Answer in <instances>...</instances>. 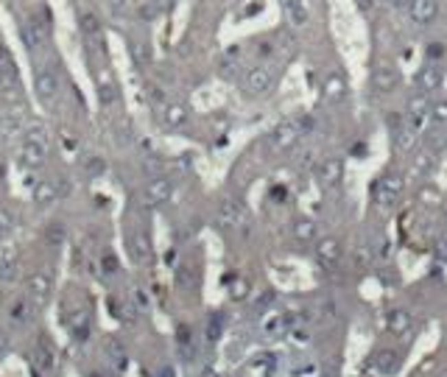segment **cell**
Wrapping results in <instances>:
<instances>
[{
	"mask_svg": "<svg viewBox=\"0 0 447 377\" xmlns=\"http://www.w3.org/2000/svg\"><path fill=\"white\" fill-rule=\"evenodd\" d=\"M34 90H36V98L45 109H56L59 106V98H62V78L54 67H39L36 76H34Z\"/></svg>",
	"mask_w": 447,
	"mask_h": 377,
	"instance_id": "cell-1",
	"label": "cell"
},
{
	"mask_svg": "<svg viewBox=\"0 0 447 377\" xmlns=\"http://www.w3.org/2000/svg\"><path fill=\"white\" fill-rule=\"evenodd\" d=\"M299 137H302V123H299V117H291V120H282L279 126H274L266 137V146L271 154H286L299 143Z\"/></svg>",
	"mask_w": 447,
	"mask_h": 377,
	"instance_id": "cell-2",
	"label": "cell"
},
{
	"mask_svg": "<svg viewBox=\"0 0 447 377\" xmlns=\"http://www.w3.org/2000/svg\"><path fill=\"white\" fill-rule=\"evenodd\" d=\"M0 101L12 109L23 106V81H20L17 67L9 59L0 62Z\"/></svg>",
	"mask_w": 447,
	"mask_h": 377,
	"instance_id": "cell-3",
	"label": "cell"
},
{
	"mask_svg": "<svg viewBox=\"0 0 447 377\" xmlns=\"http://www.w3.org/2000/svg\"><path fill=\"white\" fill-rule=\"evenodd\" d=\"M274 84H277V76L268 65H255L247 70V76H243V90L249 95H266L274 90Z\"/></svg>",
	"mask_w": 447,
	"mask_h": 377,
	"instance_id": "cell-4",
	"label": "cell"
},
{
	"mask_svg": "<svg viewBox=\"0 0 447 377\" xmlns=\"http://www.w3.org/2000/svg\"><path fill=\"white\" fill-rule=\"evenodd\" d=\"M402 190H405L402 174H383L378 179V185H375V201H378V207H391L400 198Z\"/></svg>",
	"mask_w": 447,
	"mask_h": 377,
	"instance_id": "cell-5",
	"label": "cell"
},
{
	"mask_svg": "<svg viewBox=\"0 0 447 377\" xmlns=\"http://www.w3.org/2000/svg\"><path fill=\"white\" fill-rule=\"evenodd\" d=\"M405 12H409V20L414 28H428L439 17V0H411V6Z\"/></svg>",
	"mask_w": 447,
	"mask_h": 377,
	"instance_id": "cell-6",
	"label": "cell"
},
{
	"mask_svg": "<svg viewBox=\"0 0 447 377\" xmlns=\"http://www.w3.org/2000/svg\"><path fill=\"white\" fill-rule=\"evenodd\" d=\"M25 290H28V299L34 305H45L51 299V290H54V279L45 271H31L25 279Z\"/></svg>",
	"mask_w": 447,
	"mask_h": 377,
	"instance_id": "cell-7",
	"label": "cell"
},
{
	"mask_svg": "<svg viewBox=\"0 0 447 377\" xmlns=\"http://www.w3.org/2000/svg\"><path fill=\"white\" fill-rule=\"evenodd\" d=\"M369 84L375 93H394L400 87V70L391 65H378L369 76Z\"/></svg>",
	"mask_w": 447,
	"mask_h": 377,
	"instance_id": "cell-8",
	"label": "cell"
},
{
	"mask_svg": "<svg viewBox=\"0 0 447 377\" xmlns=\"http://www.w3.org/2000/svg\"><path fill=\"white\" fill-rule=\"evenodd\" d=\"M171 196H174V182H171L168 176L157 174V176H151V179L146 182V201H148V204L159 207V204L171 201Z\"/></svg>",
	"mask_w": 447,
	"mask_h": 377,
	"instance_id": "cell-9",
	"label": "cell"
},
{
	"mask_svg": "<svg viewBox=\"0 0 447 377\" xmlns=\"http://www.w3.org/2000/svg\"><path fill=\"white\" fill-rule=\"evenodd\" d=\"M243 218H247V213H243L240 201H235V198H224V201L218 204L216 221H218V227H221V229H235V227H240V224H243Z\"/></svg>",
	"mask_w": 447,
	"mask_h": 377,
	"instance_id": "cell-10",
	"label": "cell"
},
{
	"mask_svg": "<svg viewBox=\"0 0 447 377\" xmlns=\"http://www.w3.org/2000/svg\"><path fill=\"white\" fill-rule=\"evenodd\" d=\"M62 196H65V185H62V179H39V182L34 185V201H36L39 207L56 204Z\"/></svg>",
	"mask_w": 447,
	"mask_h": 377,
	"instance_id": "cell-11",
	"label": "cell"
},
{
	"mask_svg": "<svg viewBox=\"0 0 447 377\" xmlns=\"http://www.w3.org/2000/svg\"><path fill=\"white\" fill-rule=\"evenodd\" d=\"M341 255H344V246L336 238H321V240H316V260L324 269L339 266L341 263Z\"/></svg>",
	"mask_w": 447,
	"mask_h": 377,
	"instance_id": "cell-12",
	"label": "cell"
},
{
	"mask_svg": "<svg viewBox=\"0 0 447 377\" xmlns=\"http://www.w3.org/2000/svg\"><path fill=\"white\" fill-rule=\"evenodd\" d=\"M20 135H25V120L17 115V109L0 106V137L17 140Z\"/></svg>",
	"mask_w": 447,
	"mask_h": 377,
	"instance_id": "cell-13",
	"label": "cell"
},
{
	"mask_svg": "<svg viewBox=\"0 0 447 377\" xmlns=\"http://www.w3.org/2000/svg\"><path fill=\"white\" fill-rule=\"evenodd\" d=\"M316 176H319V185H321V187H328V190L336 187V185L344 179V165H341V159H336V157L321 159Z\"/></svg>",
	"mask_w": 447,
	"mask_h": 377,
	"instance_id": "cell-14",
	"label": "cell"
},
{
	"mask_svg": "<svg viewBox=\"0 0 447 377\" xmlns=\"http://www.w3.org/2000/svg\"><path fill=\"white\" fill-rule=\"evenodd\" d=\"M431 106H433L431 95L422 93V90H414V93L409 95V101H405V115H409L411 126H417L422 117H428V115H431Z\"/></svg>",
	"mask_w": 447,
	"mask_h": 377,
	"instance_id": "cell-15",
	"label": "cell"
},
{
	"mask_svg": "<svg viewBox=\"0 0 447 377\" xmlns=\"http://www.w3.org/2000/svg\"><path fill=\"white\" fill-rule=\"evenodd\" d=\"M45 157H48V146L43 143H34V140H23L20 146V165L34 171V168H43L45 165Z\"/></svg>",
	"mask_w": 447,
	"mask_h": 377,
	"instance_id": "cell-16",
	"label": "cell"
},
{
	"mask_svg": "<svg viewBox=\"0 0 447 377\" xmlns=\"http://www.w3.org/2000/svg\"><path fill=\"white\" fill-rule=\"evenodd\" d=\"M282 14L291 28H305L310 23V9L308 0H282Z\"/></svg>",
	"mask_w": 447,
	"mask_h": 377,
	"instance_id": "cell-17",
	"label": "cell"
},
{
	"mask_svg": "<svg viewBox=\"0 0 447 377\" xmlns=\"http://www.w3.org/2000/svg\"><path fill=\"white\" fill-rule=\"evenodd\" d=\"M321 95L328 104H341L347 98V81L341 73H328V78H324L321 84Z\"/></svg>",
	"mask_w": 447,
	"mask_h": 377,
	"instance_id": "cell-18",
	"label": "cell"
},
{
	"mask_svg": "<svg viewBox=\"0 0 447 377\" xmlns=\"http://www.w3.org/2000/svg\"><path fill=\"white\" fill-rule=\"evenodd\" d=\"M126 246H129V255H132L135 263H148L151 260V240H148L146 232H129Z\"/></svg>",
	"mask_w": 447,
	"mask_h": 377,
	"instance_id": "cell-19",
	"label": "cell"
},
{
	"mask_svg": "<svg viewBox=\"0 0 447 377\" xmlns=\"http://www.w3.org/2000/svg\"><path fill=\"white\" fill-rule=\"evenodd\" d=\"M20 277V263L14 249H0V285H12Z\"/></svg>",
	"mask_w": 447,
	"mask_h": 377,
	"instance_id": "cell-20",
	"label": "cell"
},
{
	"mask_svg": "<svg viewBox=\"0 0 447 377\" xmlns=\"http://www.w3.org/2000/svg\"><path fill=\"white\" fill-rule=\"evenodd\" d=\"M442 81H444V76H442V67H436L433 62L431 65H425L420 73H417V90H422V93H436L439 87H442Z\"/></svg>",
	"mask_w": 447,
	"mask_h": 377,
	"instance_id": "cell-21",
	"label": "cell"
},
{
	"mask_svg": "<svg viewBox=\"0 0 447 377\" xmlns=\"http://www.w3.org/2000/svg\"><path fill=\"white\" fill-rule=\"evenodd\" d=\"M20 39H23V45L28 51H39V48H43V42H45V28L39 25L36 20H25L20 25Z\"/></svg>",
	"mask_w": 447,
	"mask_h": 377,
	"instance_id": "cell-22",
	"label": "cell"
},
{
	"mask_svg": "<svg viewBox=\"0 0 447 377\" xmlns=\"http://www.w3.org/2000/svg\"><path fill=\"white\" fill-rule=\"evenodd\" d=\"M394 151H400V154H411L414 148H417V140H420V135H417V126H400V129H394Z\"/></svg>",
	"mask_w": 447,
	"mask_h": 377,
	"instance_id": "cell-23",
	"label": "cell"
},
{
	"mask_svg": "<svg viewBox=\"0 0 447 377\" xmlns=\"http://www.w3.org/2000/svg\"><path fill=\"white\" fill-rule=\"evenodd\" d=\"M187 117H190V109L185 104H165V109H162V123H165L168 129H182Z\"/></svg>",
	"mask_w": 447,
	"mask_h": 377,
	"instance_id": "cell-24",
	"label": "cell"
},
{
	"mask_svg": "<svg viewBox=\"0 0 447 377\" xmlns=\"http://www.w3.org/2000/svg\"><path fill=\"white\" fill-rule=\"evenodd\" d=\"M386 327L394 332V335H405L411 330V313L402 310V308H391L386 313Z\"/></svg>",
	"mask_w": 447,
	"mask_h": 377,
	"instance_id": "cell-25",
	"label": "cell"
},
{
	"mask_svg": "<svg viewBox=\"0 0 447 377\" xmlns=\"http://www.w3.org/2000/svg\"><path fill=\"white\" fill-rule=\"evenodd\" d=\"M291 330V313H271L263 321V332L268 339H277V335H286Z\"/></svg>",
	"mask_w": 447,
	"mask_h": 377,
	"instance_id": "cell-26",
	"label": "cell"
},
{
	"mask_svg": "<svg viewBox=\"0 0 447 377\" xmlns=\"http://www.w3.org/2000/svg\"><path fill=\"white\" fill-rule=\"evenodd\" d=\"M291 232H294V238H297L299 243H316V235H319V229H316V221H313V218H305V216L294 218V224H291Z\"/></svg>",
	"mask_w": 447,
	"mask_h": 377,
	"instance_id": "cell-27",
	"label": "cell"
},
{
	"mask_svg": "<svg viewBox=\"0 0 447 377\" xmlns=\"http://www.w3.org/2000/svg\"><path fill=\"white\" fill-rule=\"evenodd\" d=\"M372 363H375L378 372L394 374V372L400 369V352H394V350H378L375 358H372Z\"/></svg>",
	"mask_w": 447,
	"mask_h": 377,
	"instance_id": "cell-28",
	"label": "cell"
},
{
	"mask_svg": "<svg viewBox=\"0 0 447 377\" xmlns=\"http://www.w3.org/2000/svg\"><path fill=\"white\" fill-rule=\"evenodd\" d=\"M78 28L87 39H101V20L93 12H81L78 14Z\"/></svg>",
	"mask_w": 447,
	"mask_h": 377,
	"instance_id": "cell-29",
	"label": "cell"
},
{
	"mask_svg": "<svg viewBox=\"0 0 447 377\" xmlns=\"http://www.w3.org/2000/svg\"><path fill=\"white\" fill-rule=\"evenodd\" d=\"M34 358H36V366H39V369H45V372H51V369L56 366V361H54V350H51L45 341H39V344H36Z\"/></svg>",
	"mask_w": 447,
	"mask_h": 377,
	"instance_id": "cell-30",
	"label": "cell"
},
{
	"mask_svg": "<svg viewBox=\"0 0 447 377\" xmlns=\"http://www.w3.org/2000/svg\"><path fill=\"white\" fill-rule=\"evenodd\" d=\"M112 308H115V319H120L124 324H137V308L135 305L112 299Z\"/></svg>",
	"mask_w": 447,
	"mask_h": 377,
	"instance_id": "cell-31",
	"label": "cell"
},
{
	"mask_svg": "<svg viewBox=\"0 0 447 377\" xmlns=\"http://www.w3.org/2000/svg\"><path fill=\"white\" fill-rule=\"evenodd\" d=\"M98 98H101L104 106H115V104H117V87H115L109 78H104V81L98 84Z\"/></svg>",
	"mask_w": 447,
	"mask_h": 377,
	"instance_id": "cell-32",
	"label": "cell"
},
{
	"mask_svg": "<svg viewBox=\"0 0 447 377\" xmlns=\"http://www.w3.org/2000/svg\"><path fill=\"white\" fill-rule=\"evenodd\" d=\"M25 140H34V143L48 146V129H45V123L31 120V123H28V129H25Z\"/></svg>",
	"mask_w": 447,
	"mask_h": 377,
	"instance_id": "cell-33",
	"label": "cell"
},
{
	"mask_svg": "<svg viewBox=\"0 0 447 377\" xmlns=\"http://www.w3.org/2000/svg\"><path fill=\"white\" fill-rule=\"evenodd\" d=\"M104 350H106V355H109V361H115L117 366H124V363H126V350H124V344H120V341H115V339H109V341L104 344Z\"/></svg>",
	"mask_w": 447,
	"mask_h": 377,
	"instance_id": "cell-34",
	"label": "cell"
},
{
	"mask_svg": "<svg viewBox=\"0 0 447 377\" xmlns=\"http://www.w3.org/2000/svg\"><path fill=\"white\" fill-rule=\"evenodd\" d=\"M176 341H179V352H182V355L190 361L196 350H193V335H190V330H187V327H179V339H176Z\"/></svg>",
	"mask_w": 447,
	"mask_h": 377,
	"instance_id": "cell-35",
	"label": "cell"
},
{
	"mask_svg": "<svg viewBox=\"0 0 447 377\" xmlns=\"http://www.w3.org/2000/svg\"><path fill=\"white\" fill-rule=\"evenodd\" d=\"M104 171H106V165H104L101 157H87V162H84V174H87V179H98Z\"/></svg>",
	"mask_w": 447,
	"mask_h": 377,
	"instance_id": "cell-36",
	"label": "cell"
},
{
	"mask_svg": "<svg viewBox=\"0 0 447 377\" xmlns=\"http://www.w3.org/2000/svg\"><path fill=\"white\" fill-rule=\"evenodd\" d=\"M431 168H433V151H420L414 157V171L417 174H431Z\"/></svg>",
	"mask_w": 447,
	"mask_h": 377,
	"instance_id": "cell-37",
	"label": "cell"
},
{
	"mask_svg": "<svg viewBox=\"0 0 447 377\" xmlns=\"http://www.w3.org/2000/svg\"><path fill=\"white\" fill-rule=\"evenodd\" d=\"M45 240H48L51 246H62V243H65V227H62L59 221H54V224L45 229Z\"/></svg>",
	"mask_w": 447,
	"mask_h": 377,
	"instance_id": "cell-38",
	"label": "cell"
},
{
	"mask_svg": "<svg viewBox=\"0 0 447 377\" xmlns=\"http://www.w3.org/2000/svg\"><path fill=\"white\" fill-rule=\"evenodd\" d=\"M431 117H433L436 126H444L447 123V98H442V101H436L431 106Z\"/></svg>",
	"mask_w": 447,
	"mask_h": 377,
	"instance_id": "cell-39",
	"label": "cell"
},
{
	"mask_svg": "<svg viewBox=\"0 0 447 377\" xmlns=\"http://www.w3.org/2000/svg\"><path fill=\"white\" fill-rule=\"evenodd\" d=\"M12 229H14V216L6 207H0V238H6Z\"/></svg>",
	"mask_w": 447,
	"mask_h": 377,
	"instance_id": "cell-40",
	"label": "cell"
},
{
	"mask_svg": "<svg viewBox=\"0 0 447 377\" xmlns=\"http://www.w3.org/2000/svg\"><path fill=\"white\" fill-rule=\"evenodd\" d=\"M425 54H428V59H431V62H436V59H444V54H447V45H444V42H439V39H433V42H428Z\"/></svg>",
	"mask_w": 447,
	"mask_h": 377,
	"instance_id": "cell-41",
	"label": "cell"
},
{
	"mask_svg": "<svg viewBox=\"0 0 447 377\" xmlns=\"http://www.w3.org/2000/svg\"><path fill=\"white\" fill-rule=\"evenodd\" d=\"M229 297L238 299V302H240V299H247V297H249V285H247V279H235L232 288H229Z\"/></svg>",
	"mask_w": 447,
	"mask_h": 377,
	"instance_id": "cell-42",
	"label": "cell"
},
{
	"mask_svg": "<svg viewBox=\"0 0 447 377\" xmlns=\"http://www.w3.org/2000/svg\"><path fill=\"white\" fill-rule=\"evenodd\" d=\"M12 319L14 321H25L28 319V299H20L12 305Z\"/></svg>",
	"mask_w": 447,
	"mask_h": 377,
	"instance_id": "cell-43",
	"label": "cell"
},
{
	"mask_svg": "<svg viewBox=\"0 0 447 377\" xmlns=\"http://www.w3.org/2000/svg\"><path fill=\"white\" fill-rule=\"evenodd\" d=\"M428 146H431L428 151H436V148L442 151L447 146V137H442V132H428Z\"/></svg>",
	"mask_w": 447,
	"mask_h": 377,
	"instance_id": "cell-44",
	"label": "cell"
},
{
	"mask_svg": "<svg viewBox=\"0 0 447 377\" xmlns=\"http://www.w3.org/2000/svg\"><path fill=\"white\" fill-rule=\"evenodd\" d=\"M386 6L394 9V12H405V9L411 6V0H386Z\"/></svg>",
	"mask_w": 447,
	"mask_h": 377,
	"instance_id": "cell-45",
	"label": "cell"
},
{
	"mask_svg": "<svg viewBox=\"0 0 447 377\" xmlns=\"http://www.w3.org/2000/svg\"><path fill=\"white\" fill-rule=\"evenodd\" d=\"M176 0H154V12H171Z\"/></svg>",
	"mask_w": 447,
	"mask_h": 377,
	"instance_id": "cell-46",
	"label": "cell"
},
{
	"mask_svg": "<svg viewBox=\"0 0 447 377\" xmlns=\"http://www.w3.org/2000/svg\"><path fill=\"white\" fill-rule=\"evenodd\" d=\"M207 335H210V341H216V339H218V335H221V319H213V321H210Z\"/></svg>",
	"mask_w": 447,
	"mask_h": 377,
	"instance_id": "cell-47",
	"label": "cell"
},
{
	"mask_svg": "<svg viewBox=\"0 0 447 377\" xmlns=\"http://www.w3.org/2000/svg\"><path fill=\"white\" fill-rule=\"evenodd\" d=\"M9 347H12V341H9V332H6V330H0V355H6V352H9Z\"/></svg>",
	"mask_w": 447,
	"mask_h": 377,
	"instance_id": "cell-48",
	"label": "cell"
},
{
	"mask_svg": "<svg viewBox=\"0 0 447 377\" xmlns=\"http://www.w3.org/2000/svg\"><path fill=\"white\" fill-rule=\"evenodd\" d=\"M132 56H135L140 65H148V54H146V48H137V45H132Z\"/></svg>",
	"mask_w": 447,
	"mask_h": 377,
	"instance_id": "cell-49",
	"label": "cell"
},
{
	"mask_svg": "<svg viewBox=\"0 0 447 377\" xmlns=\"http://www.w3.org/2000/svg\"><path fill=\"white\" fill-rule=\"evenodd\" d=\"M358 6H360L363 14H372L375 12V0H358Z\"/></svg>",
	"mask_w": 447,
	"mask_h": 377,
	"instance_id": "cell-50",
	"label": "cell"
},
{
	"mask_svg": "<svg viewBox=\"0 0 447 377\" xmlns=\"http://www.w3.org/2000/svg\"><path fill=\"white\" fill-rule=\"evenodd\" d=\"M106 3H109L115 12H124V9H126V0H106Z\"/></svg>",
	"mask_w": 447,
	"mask_h": 377,
	"instance_id": "cell-51",
	"label": "cell"
},
{
	"mask_svg": "<svg viewBox=\"0 0 447 377\" xmlns=\"http://www.w3.org/2000/svg\"><path fill=\"white\" fill-rule=\"evenodd\" d=\"M115 271V260L112 258H104V274H112Z\"/></svg>",
	"mask_w": 447,
	"mask_h": 377,
	"instance_id": "cell-52",
	"label": "cell"
},
{
	"mask_svg": "<svg viewBox=\"0 0 447 377\" xmlns=\"http://www.w3.org/2000/svg\"><path fill=\"white\" fill-rule=\"evenodd\" d=\"M294 341H297V344H308L310 339H308V332H294Z\"/></svg>",
	"mask_w": 447,
	"mask_h": 377,
	"instance_id": "cell-53",
	"label": "cell"
},
{
	"mask_svg": "<svg viewBox=\"0 0 447 377\" xmlns=\"http://www.w3.org/2000/svg\"><path fill=\"white\" fill-rule=\"evenodd\" d=\"M157 377H174V369H171V366H162Z\"/></svg>",
	"mask_w": 447,
	"mask_h": 377,
	"instance_id": "cell-54",
	"label": "cell"
},
{
	"mask_svg": "<svg viewBox=\"0 0 447 377\" xmlns=\"http://www.w3.org/2000/svg\"><path fill=\"white\" fill-rule=\"evenodd\" d=\"M439 255H442V258H447V238H442V240H439Z\"/></svg>",
	"mask_w": 447,
	"mask_h": 377,
	"instance_id": "cell-55",
	"label": "cell"
},
{
	"mask_svg": "<svg viewBox=\"0 0 447 377\" xmlns=\"http://www.w3.org/2000/svg\"><path fill=\"white\" fill-rule=\"evenodd\" d=\"M0 62H6V48L0 45Z\"/></svg>",
	"mask_w": 447,
	"mask_h": 377,
	"instance_id": "cell-56",
	"label": "cell"
},
{
	"mask_svg": "<svg viewBox=\"0 0 447 377\" xmlns=\"http://www.w3.org/2000/svg\"><path fill=\"white\" fill-rule=\"evenodd\" d=\"M90 377H109V374H104V372H93Z\"/></svg>",
	"mask_w": 447,
	"mask_h": 377,
	"instance_id": "cell-57",
	"label": "cell"
}]
</instances>
